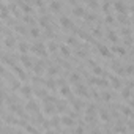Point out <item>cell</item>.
<instances>
[{
	"label": "cell",
	"instance_id": "31",
	"mask_svg": "<svg viewBox=\"0 0 134 134\" xmlns=\"http://www.w3.org/2000/svg\"><path fill=\"white\" fill-rule=\"evenodd\" d=\"M132 21H134V19H132Z\"/></svg>",
	"mask_w": 134,
	"mask_h": 134
},
{
	"label": "cell",
	"instance_id": "20",
	"mask_svg": "<svg viewBox=\"0 0 134 134\" xmlns=\"http://www.w3.org/2000/svg\"><path fill=\"white\" fill-rule=\"evenodd\" d=\"M30 33H32V36H33V38H38V36H40V29L33 27V29L30 30Z\"/></svg>",
	"mask_w": 134,
	"mask_h": 134
},
{
	"label": "cell",
	"instance_id": "26",
	"mask_svg": "<svg viewBox=\"0 0 134 134\" xmlns=\"http://www.w3.org/2000/svg\"><path fill=\"white\" fill-rule=\"evenodd\" d=\"M121 112H123L125 115H131V110H129V107H121Z\"/></svg>",
	"mask_w": 134,
	"mask_h": 134
},
{
	"label": "cell",
	"instance_id": "10",
	"mask_svg": "<svg viewBox=\"0 0 134 134\" xmlns=\"http://www.w3.org/2000/svg\"><path fill=\"white\" fill-rule=\"evenodd\" d=\"M110 85H112L115 90L121 88V85H120V79H118V77H112V79H110Z\"/></svg>",
	"mask_w": 134,
	"mask_h": 134
},
{
	"label": "cell",
	"instance_id": "22",
	"mask_svg": "<svg viewBox=\"0 0 134 134\" xmlns=\"http://www.w3.org/2000/svg\"><path fill=\"white\" fill-rule=\"evenodd\" d=\"M107 36H109V40H110V41H117V40H118V36H117L114 32H109V35H107Z\"/></svg>",
	"mask_w": 134,
	"mask_h": 134
},
{
	"label": "cell",
	"instance_id": "13",
	"mask_svg": "<svg viewBox=\"0 0 134 134\" xmlns=\"http://www.w3.org/2000/svg\"><path fill=\"white\" fill-rule=\"evenodd\" d=\"M27 107H29V110H32V112H36V110H38V106H36L35 101H29V103H27Z\"/></svg>",
	"mask_w": 134,
	"mask_h": 134
},
{
	"label": "cell",
	"instance_id": "11",
	"mask_svg": "<svg viewBox=\"0 0 134 134\" xmlns=\"http://www.w3.org/2000/svg\"><path fill=\"white\" fill-rule=\"evenodd\" d=\"M60 93H62L63 96H66V98L71 96V90H70V87H66V85H63V87L60 88Z\"/></svg>",
	"mask_w": 134,
	"mask_h": 134
},
{
	"label": "cell",
	"instance_id": "29",
	"mask_svg": "<svg viewBox=\"0 0 134 134\" xmlns=\"http://www.w3.org/2000/svg\"><path fill=\"white\" fill-rule=\"evenodd\" d=\"M55 73H57V68H55V66H54V68H49V74H52V76H54Z\"/></svg>",
	"mask_w": 134,
	"mask_h": 134
},
{
	"label": "cell",
	"instance_id": "12",
	"mask_svg": "<svg viewBox=\"0 0 134 134\" xmlns=\"http://www.w3.org/2000/svg\"><path fill=\"white\" fill-rule=\"evenodd\" d=\"M44 114H54V104H49L47 101H46V104H44Z\"/></svg>",
	"mask_w": 134,
	"mask_h": 134
},
{
	"label": "cell",
	"instance_id": "5",
	"mask_svg": "<svg viewBox=\"0 0 134 134\" xmlns=\"http://www.w3.org/2000/svg\"><path fill=\"white\" fill-rule=\"evenodd\" d=\"M73 14H74L76 18H82V16H85V10H84L82 7H74V8H73Z\"/></svg>",
	"mask_w": 134,
	"mask_h": 134
},
{
	"label": "cell",
	"instance_id": "17",
	"mask_svg": "<svg viewBox=\"0 0 134 134\" xmlns=\"http://www.w3.org/2000/svg\"><path fill=\"white\" fill-rule=\"evenodd\" d=\"M40 25H41V27H44V29H47V27H49L47 18H40Z\"/></svg>",
	"mask_w": 134,
	"mask_h": 134
},
{
	"label": "cell",
	"instance_id": "14",
	"mask_svg": "<svg viewBox=\"0 0 134 134\" xmlns=\"http://www.w3.org/2000/svg\"><path fill=\"white\" fill-rule=\"evenodd\" d=\"M93 82H96L95 85H98V87H106L107 85V81L106 79H93Z\"/></svg>",
	"mask_w": 134,
	"mask_h": 134
},
{
	"label": "cell",
	"instance_id": "27",
	"mask_svg": "<svg viewBox=\"0 0 134 134\" xmlns=\"http://www.w3.org/2000/svg\"><path fill=\"white\" fill-rule=\"evenodd\" d=\"M103 99L104 101H110V95L109 93H103Z\"/></svg>",
	"mask_w": 134,
	"mask_h": 134
},
{
	"label": "cell",
	"instance_id": "15",
	"mask_svg": "<svg viewBox=\"0 0 134 134\" xmlns=\"http://www.w3.org/2000/svg\"><path fill=\"white\" fill-rule=\"evenodd\" d=\"M21 63H22L24 66H27V68H30V66H32V62H30V60H29V57H25V55L21 58Z\"/></svg>",
	"mask_w": 134,
	"mask_h": 134
},
{
	"label": "cell",
	"instance_id": "23",
	"mask_svg": "<svg viewBox=\"0 0 134 134\" xmlns=\"http://www.w3.org/2000/svg\"><path fill=\"white\" fill-rule=\"evenodd\" d=\"M121 95H123V98H129V95H131L129 88H123V90H121Z\"/></svg>",
	"mask_w": 134,
	"mask_h": 134
},
{
	"label": "cell",
	"instance_id": "6",
	"mask_svg": "<svg viewBox=\"0 0 134 134\" xmlns=\"http://www.w3.org/2000/svg\"><path fill=\"white\" fill-rule=\"evenodd\" d=\"M76 92H77V95H81V96H87V95H88L87 88H85L82 84H77V85H76Z\"/></svg>",
	"mask_w": 134,
	"mask_h": 134
},
{
	"label": "cell",
	"instance_id": "3",
	"mask_svg": "<svg viewBox=\"0 0 134 134\" xmlns=\"http://www.w3.org/2000/svg\"><path fill=\"white\" fill-rule=\"evenodd\" d=\"M60 121H62V125H65V126H73L76 121H74V118H71V117H68V115H63L62 118H60Z\"/></svg>",
	"mask_w": 134,
	"mask_h": 134
},
{
	"label": "cell",
	"instance_id": "19",
	"mask_svg": "<svg viewBox=\"0 0 134 134\" xmlns=\"http://www.w3.org/2000/svg\"><path fill=\"white\" fill-rule=\"evenodd\" d=\"M60 52H62L65 57H70V51H68V47H66V46H62V47H60Z\"/></svg>",
	"mask_w": 134,
	"mask_h": 134
},
{
	"label": "cell",
	"instance_id": "8",
	"mask_svg": "<svg viewBox=\"0 0 134 134\" xmlns=\"http://www.w3.org/2000/svg\"><path fill=\"white\" fill-rule=\"evenodd\" d=\"M99 54L103 55V57H106V58H109L112 54H110V51L106 47V46H99Z\"/></svg>",
	"mask_w": 134,
	"mask_h": 134
},
{
	"label": "cell",
	"instance_id": "1",
	"mask_svg": "<svg viewBox=\"0 0 134 134\" xmlns=\"http://www.w3.org/2000/svg\"><path fill=\"white\" fill-rule=\"evenodd\" d=\"M114 7H115V10H117L120 14H125V13H126V5H125L123 2H120V0L114 2Z\"/></svg>",
	"mask_w": 134,
	"mask_h": 134
},
{
	"label": "cell",
	"instance_id": "25",
	"mask_svg": "<svg viewBox=\"0 0 134 134\" xmlns=\"http://www.w3.org/2000/svg\"><path fill=\"white\" fill-rule=\"evenodd\" d=\"M93 73H95L96 76H101V74H103V70H101V68H98V66H96V68H93Z\"/></svg>",
	"mask_w": 134,
	"mask_h": 134
},
{
	"label": "cell",
	"instance_id": "9",
	"mask_svg": "<svg viewBox=\"0 0 134 134\" xmlns=\"http://www.w3.org/2000/svg\"><path fill=\"white\" fill-rule=\"evenodd\" d=\"M3 43H5V46H7V47H13L16 41H14V38H13V36H7V38L3 40Z\"/></svg>",
	"mask_w": 134,
	"mask_h": 134
},
{
	"label": "cell",
	"instance_id": "18",
	"mask_svg": "<svg viewBox=\"0 0 134 134\" xmlns=\"http://www.w3.org/2000/svg\"><path fill=\"white\" fill-rule=\"evenodd\" d=\"M29 49H30V47H29L27 43H21V44H19V51H21V52H27Z\"/></svg>",
	"mask_w": 134,
	"mask_h": 134
},
{
	"label": "cell",
	"instance_id": "21",
	"mask_svg": "<svg viewBox=\"0 0 134 134\" xmlns=\"http://www.w3.org/2000/svg\"><path fill=\"white\" fill-rule=\"evenodd\" d=\"M47 49H49L51 52H54V51H57V44L52 41V43H49V44H47Z\"/></svg>",
	"mask_w": 134,
	"mask_h": 134
},
{
	"label": "cell",
	"instance_id": "24",
	"mask_svg": "<svg viewBox=\"0 0 134 134\" xmlns=\"http://www.w3.org/2000/svg\"><path fill=\"white\" fill-rule=\"evenodd\" d=\"M79 79H81V76H79V74H76V73H73V74H71V81H73V82H79Z\"/></svg>",
	"mask_w": 134,
	"mask_h": 134
},
{
	"label": "cell",
	"instance_id": "16",
	"mask_svg": "<svg viewBox=\"0 0 134 134\" xmlns=\"http://www.w3.org/2000/svg\"><path fill=\"white\" fill-rule=\"evenodd\" d=\"M21 7H22V11H24V13H27V14L32 13V7H30V5H27V3H21Z\"/></svg>",
	"mask_w": 134,
	"mask_h": 134
},
{
	"label": "cell",
	"instance_id": "30",
	"mask_svg": "<svg viewBox=\"0 0 134 134\" xmlns=\"http://www.w3.org/2000/svg\"><path fill=\"white\" fill-rule=\"evenodd\" d=\"M106 22H107V24H112V22H114L112 16H107V18H106Z\"/></svg>",
	"mask_w": 134,
	"mask_h": 134
},
{
	"label": "cell",
	"instance_id": "7",
	"mask_svg": "<svg viewBox=\"0 0 134 134\" xmlns=\"http://www.w3.org/2000/svg\"><path fill=\"white\" fill-rule=\"evenodd\" d=\"M21 93H22V96H25V98H32V88H30L29 85H27V87L22 85V87H21Z\"/></svg>",
	"mask_w": 134,
	"mask_h": 134
},
{
	"label": "cell",
	"instance_id": "4",
	"mask_svg": "<svg viewBox=\"0 0 134 134\" xmlns=\"http://www.w3.org/2000/svg\"><path fill=\"white\" fill-rule=\"evenodd\" d=\"M49 7H51V10H52L54 13H58L60 8H62V3L58 2V0H52V2L49 3Z\"/></svg>",
	"mask_w": 134,
	"mask_h": 134
},
{
	"label": "cell",
	"instance_id": "2",
	"mask_svg": "<svg viewBox=\"0 0 134 134\" xmlns=\"http://www.w3.org/2000/svg\"><path fill=\"white\" fill-rule=\"evenodd\" d=\"M60 25H62L63 29H73V22L70 21V18H66V16L60 18Z\"/></svg>",
	"mask_w": 134,
	"mask_h": 134
},
{
	"label": "cell",
	"instance_id": "28",
	"mask_svg": "<svg viewBox=\"0 0 134 134\" xmlns=\"http://www.w3.org/2000/svg\"><path fill=\"white\" fill-rule=\"evenodd\" d=\"M46 85H47L49 88H54V87H55V85H54V81H52V79H51V81H47V84H46Z\"/></svg>",
	"mask_w": 134,
	"mask_h": 134
}]
</instances>
